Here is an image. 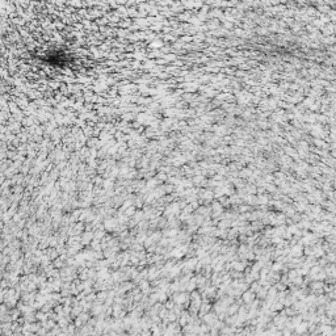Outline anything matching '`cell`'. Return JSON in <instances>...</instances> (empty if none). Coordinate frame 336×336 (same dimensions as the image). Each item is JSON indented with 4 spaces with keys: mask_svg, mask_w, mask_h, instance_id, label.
<instances>
[{
    "mask_svg": "<svg viewBox=\"0 0 336 336\" xmlns=\"http://www.w3.org/2000/svg\"><path fill=\"white\" fill-rule=\"evenodd\" d=\"M319 331L322 332V336H332L334 334V327H331L328 324H324V326H321Z\"/></svg>",
    "mask_w": 336,
    "mask_h": 336,
    "instance_id": "6da1fadb",
    "label": "cell"
},
{
    "mask_svg": "<svg viewBox=\"0 0 336 336\" xmlns=\"http://www.w3.org/2000/svg\"><path fill=\"white\" fill-rule=\"evenodd\" d=\"M295 328H297V331H298L299 334H302V332H305V331L307 330V326H306V324H303V323H302V324L297 326V327H295Z\"/></svg>",
    "mask_w": 336,
    "mask_h": 336,
    "instance_id": "7a4b0ae2",
    "label": "cell"
}]
</instances>
